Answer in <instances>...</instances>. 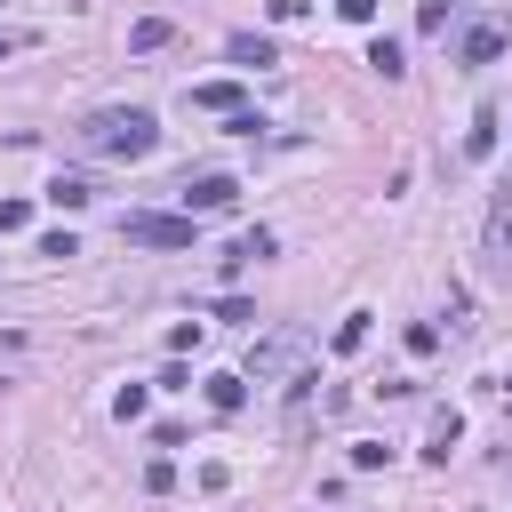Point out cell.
Instances as JSON below:
<instances>
[{
    "mask_svg": "<svg viewBox=\"0 0 512 512\" xmlns=\"http://www.w3.org/2000/svg\"><path fill=\"white\" fill-rule=\"evenodd\" d=\"M72 144H80L88 160H144V152L160 144V120H152L144 104H104V112H88V120L72 128Z\"/></svg>",
    "mask_w": 512,
    "mask_h": 512,
    "instance_id": "obj_1",
    "label": "cell"
},
{
    "mask_svg": "<svg viewBox=\"0 0 512 512\" xmlns=\"http://www.w3.org/2000/svg\"><path fill=\"white\" fill-rule=\"evenodd\" d=\"M120 240H136V248H192L200 232H192V216H152V208H136V216H120Z\"/></svg>",
    "mask_w": 512,
    "mask_h": 512,
    "instance_id": "obj_2",
    "label": "cell"
},
{
    "mask_svg": "<svg viewBox=\"0 0 512 512\" xmlns=\"http://www.w3.org/2000/svg\"><path fill=\"white\" fill-rule=\"evenodd\" d=\"M176 200H184V216H224V208L240 200V184H232V176H184Z\"/></svg>",
    "mask_w": 512,
    "mask_h": 512,
    "instance_id": "obj_3",
    "label": "cell"
},
{
    "mask_svg": "<svg viewBox=\"0 0 512 512\" xmlns=\"http://www.w3.org/2000/svg\"><path fill=\"white\" fill-rule=\"evenodd\" d=\"M304 352H312V336H296V328H288V336H272V344H256V352H248V376H256V384H272V376H288Z\"/></svg>",
    "mask_w": 512,
    "mask_h": 512,
    "instance_id": "obj_4",
    "label": "cell"
},
{
    "mask_svg": "<svg viewBox=\"0 0 512 512\" xmlns=\"http://www.w3.org/2000/svg\"><path fill=\"white\" fill-rule=\"evenodd\" d=\"M192 112H224V120H240L248 112V96H240V80H200L192 96H184Z\"/></svg>",
    "mask_w": 512,
    "mask_h": 512,
    "instance_id": "obj_5",
    "label": "cell"
},
{
    "mask_svg": "<svg viewBox=\"0 0 512 512\" xmlns=\"http://www.w3.org/2000/svg\"><path fill=\"white\" fill-rule=\"evenodd\" d=\"M504 40H512V32H504V24H472V32H464V48H456V56H464V64H496V56H504Z\"/></svg>",
    "mask_w": 512,
    "mask_h": 512,
    "instance_id": "obj_6",
    "label": "cell"
},
{
    "mask_svg": "<svg viewBox=\"0 0 512 512\" xmlns=\"http://www.w3.org/2000/svg\"><path fill=\"white\" fill-rule=\"evenodd\" d=\"M264 256H272V232L256 224V232H240V240H232V256H224V280H232L240 264H264Z\"/></svg>",
    "mask_w": 512,
    "mask_h": 512,
    "instance_id": "obj_7",
    "label": "cell"
},
{
    "mask_svg": "<svg viewBox=\"0 0 512 512\" xmlns=\"http://www.w3.org/2000/svg\"><path fill=\"white\" fill-rule=\"evenodd\" d=\"M456 440H464V416H456V408H440V416H432V440H424V456H432V464H448V448H456Z\"/></svg>",
    "mask_w": 512,
    "mask_h": 512,
    "instance_id": "obj_8",
    "label": "cell"
},
{
    "mask_svg": "<svg viewBox=\"0 0 512 512\" xmlns=\"http://www.w3.org/2000/svg\"><path fill=\"white\" fill-rule=\"evenodd\" d=\"M496 152V104H480L472 112V136H464V160H488Z\"/></svg>",
    "mask_w": 512,
    "mask_h": 512,
    "instance_id": "obj_9",
    "label": "cell"
},
{
    "mask_svg": "<svg viewBox=\"0 0 512 512\" xmlns=\"http://www.w3.org/2000/svg\"><path fill=\"white\" fill-rule=\"evenodd\" d=\"M488 256L496 264H512V192L496 200V216H488Z\"/></svg>",
    "mask_w": 512,
    "mask_h": 512,
    "instance_id": "obj_10",
    "label": "cell"
},
{
    "mask_svg": "<svg viewBox=\"0 0 512 512\" xmlns=\"http://www.w3.org/2000/svg\"><path fill=\"white\" fill-rule=\"evenodd\" d=\"M232 64H280V48L256 40V32H232Z\"/></svg>",
    "mask_w": 512,
    "mask_h": 512,
    "instance_id": "obj_11",
    "label": "cell"
},
{
    "mask_svg": "<svg viewBox=\"0 0 512 512\" xmlns=\"http://www.w3.org/2000/svg\"><path fill=\"white\" fill-rule=\"evenodd\" d=\"M48 200H56V208H88V200H96V184H88V176H56V184H48Z\"/></svg>",
    "mask_w": 512,
    "mask_h": 512,
    "instance_id": "obj_12",
    "label": "cell"
},
{
    "mask_svg": "<svg viewBox=\"0 0 512 512\" xmlns=\"http://www.w3.org/2000/svg\"><path fill=\"white\" fill-rule=\"evenodd\" d=\"M240 400H248V376H208V408H224V416H232Z\"/></svg>",
    "mask_w": 512,
    "mask_h": 512,
    "instance_id": "obj_13",
    "label": "cell"
},
{
    "mask_svg": "<svg viewBox=\"0 0 512 512\" xmlns=\"http://www.w3.org/2000/svg\"><path fill=\"white\" fill-rule=\"evenodd\" d=\"M328 344H336V352H360V344H368V312H344V320H336V336H328Z\"/></svg>",
    "mask_w": 512,
    "mask_h": 512,
    "instance_id": "obj_14",
    "label": "cell"
},
{
    "mask_svg": "<svg viewBox=\"0 0 512 512\" xmlns=\"http://www.w3.org/2000/svg\"><path fill=\"white\" fill-rule=\"evenodd\" d=\"M368 64H376L384 80H400V72H408V64H400V40H368Z\"/></svg>",
    "mask_w": 512,
    "mask_h": 512,
    "instance_id": "obj_15",
    "label": "cell"
},
{
    "mask_svg": "<svg viewBox=\"0 0 512 512\" xmlns=\"http://www.w3.org/2000/svg\"><path fill=\"white\" fill-rule=\"evenodd\" d=\"M112 408H120V424H136V416L152 408V392H144V384H120V400H112Z\"/></svg>",
    "mask_w": 512,
    "mask_h": 512,
    "instance_id": "obj_16",
    "label": "cell"
},
{
    "mask_svg": "<svg viewBox=\"0 0 512 512\" xmlns=\"http://www.w3.org/2000/svg\"><path fill=\"white\" fill-rule=\"evenodd\" d=\"M376 464H392V448L384 440H352V472H376Z\"/></svg>",
    "mask_w": 512,
    "mask_h": 512,
    "instance_id": "obj_17",
    "label": "cell"
},
{
    "mask_svg": "<svg viewBox=\"0 0 512 512\" xmlns=\"http://www.w3.org/2000/svg\"><path fill=\"white\" fill-rule=\"evenodd\" d=\"M128 48H168V24H160V16H144V24L128 32Z\"/></svg>",
    "mask_w": 512,
    "mask_h": 512,
    "instance_id": "obj_18",
    "label": "cell"
},
{
    "mask_svg": "<svg viewBox=\"0 0 512 512\" xmlns=\"http://www.w3.org/2000/svg\"><path fill=\"white\" fill-rule=\"evenodd\" d=\"M408 352H416V360H432V352H440V328H432V320H416V328H408Z\"/></svg>",
    "mask_w": 512,
    "mask_h": 512,
    "instance_id": "obj_19",
    "label": "cell"
},
{
    "mask_svg": "<svg viewBox=\"0 0 512 512\" xmlns=\"http://www.w3.org/2000/svg\"><path fill=\"white\" fill-rule=\"evenodd\" d=\"M144 488H152V496H168V488H176V464H168V456H152V464H144Z\"/></svg>",
    "mask_w": 512,
    "mask_h": 512,
    "instance_id": "obj_20",
    "label": "cell"
},
{
    "mask_svg": "<svg viewBox=\"0 0 512 512\" xmlns=\"http://www.w3.org/2000/svg\"><path fill=\"white\" fill-rule=\"evenodd\" d=\"M216 320H232V328H256V312H248V296H224V304H216Z\"/></svg>",
    "mask_w": 512,
    "mask_h": 512,
    "instance_id": "obj_21",
    "label": "cell"
},
{
    "mask_svg": "<svg viewBox=\"0 0 512 512\" xmlns=\"http://www.w3.org/2000/svg\"><path fill=\"white\" fill-rule=\"evenodd\" d=\"M32 224V200H0V232H24Z\"/></svg>",
    "mask_w": 512,
    "mask_h": 512,
    "instance_id": "obj_22",
    "label": "cell"
},
{
    "mask_svg": "<svg viewBox=\"0 0 512 512\" xmlns=\"http://www.w3.org/2000/svg\"><path fill=\"white\" fill-rule=\"evenodd\" d=\"M448 16H456V0H424V32H448Z\"/></svg>",
    "mask_w": 512,
    "mask_h": 512,
    "instance_id": "obj_23",
    "label": "cell"
},
{
    "mask_svg": "<svg viewBox=\"0 0 512 512\" xmlns=\"http://www.w3.org/2000/svg\"><path fill=\"white\" fill-rule=\"evenodd\" d=\"M336 16H344V24H368V16H376V0H336Z\"/></svg>",
    "mask_w": 512,
    "mask_h": 512,
    "instance_id": "obj_24",
    "label": "cell"
},
{
    "mask_svg": "<svg viewBox=\"0 0 512 512\" xmlns=\"http://www.w3.org/2000/svg\"><path fill=\"white\" fill-rule=\"evenodd\" d=\"M504 408H512V384H504Z\"/></svg>",
    "mask_w": 512,
    "mask_h": 512,
    "instance_id": "obj_25",
    "label": "cell"
},
{
    "mask_svg": "<svg viewBox=\"0 0 512 512\" xmlns=\"http://www.w3.org/2000/svg\"><path fill=\"white\" fill-rule=\"evenodd\" d=\"M0 56H8V40H0Z\"/></svg>",
    "mask_w": 512,
    "mask_h": 512,
    "instance_id": "obj_26",
    "label": "cell"
}]
</instances>
